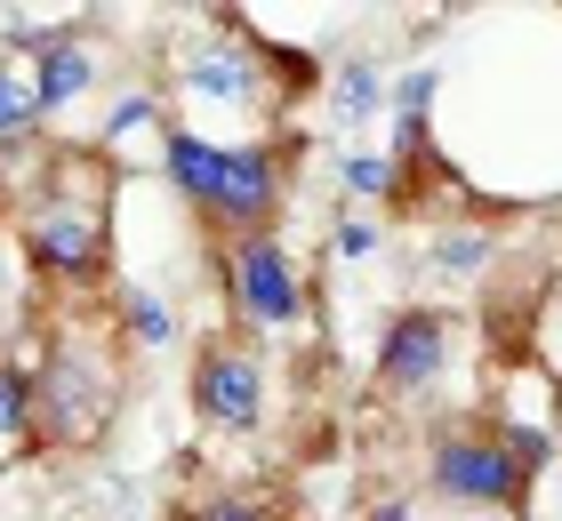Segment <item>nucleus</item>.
I'll return each instance as SVG.
<instances>
[{
    "mask_svg": "<svg viewBox=\"0 0 562 521\" xmlns=\"http://www.w3.org/2000/svg\"><path fill=\"white\" fill-rule=\"evenodd\" d=\"M217 281H225V305H234L241 329H305L314 321V273L297 265V249L281 233H241L225 241L217 257Z\"/></svg>",
    "mask_w": 562,
    "mask_h": 521,
    "instance_id": "nucleus-5",
    "label": "nucleus"
},
{
    "mask_svg": "<svg viewBox=\"0 0 562 521\" xmlns=\"http://www.w3.org/2000/svg\"><path fill=\"white\" fill-rule=\"evenodd\" d=\"M329 97H338V113H346V121H362L370 104H378V72H370L362 57H353V65L338 72V89H329Z\"/></svg>",
    "mask_w": 562,
    "mask_h": 521,
    "instance_id": "nucleus-14",
    "label": "nucleus"
},
{
    "mask_svg": "<svg viewBox=\"0 0 562 521\" xmlns=\"http://www.w3.org/2000/svg\"><path fill=\"white\" fill-rule=\"evenodd\" d=\"M113 208H121V177L97 161V145L48 137L41 185L9 208L16 217V265L41 273L65 297L113 290Z\"/></svg>",
    "mask_w": 562,
    "mask_h": 521,
    "instance_id": "nucleus-1",
    "label": "nucleus"
},
{
    "mask_svg": "<svg viewBox=\"0 0 562 521\" xmlns=\"http://www.w3.org/2000/svg\"><path fill=\"white\" fill-rule=\"evenodd\" d=\"M426 489L450 506H482V513H522L530 474L515 465V450L498 441L491 417H450L426 441Z\"/></svg>",
    "mask_w": 562,
    "mask_h": 521,
    "instance_id": "nucleus-4",
    "label": "nucleus"
},
{
    "mask_svg": "<svg viewBox=\"0 0 562 521\" xmlns=\"http://www.w3.org/2000/svg\"><path fill=\"white\" fill-rule=\"evenodd\" d=\"M113 305H121V329H130V346H169L177 337V313L145 290V281H113Z\"/></svg>",
    "mask_w": 562,
    "mask_h": 521,
    "instance_id": "nucleus-9",
    "label": "nucleus"
},
{
    "mask_svg": "<svg viewBox=\"0 0 562 521\" xmlns=\"http://www.w3.org/2000/svg\"><path fill=\"white\" fill-rule=\"evenodd\" d=\"M161 177L177 185V201H186L201 225L225 233V241H241V233H281L290 161H281V145H266V137L210 145V137H186V128H177Z\"/></svg>",
    "mask_w": 562,
    "mask_h": 521,
    "instance_id": "nucleus-2",
    "label": "nucleus"
},
{
    "mask_svg": "<svg viewBox=\"0 0 562 521\" xmlns=\"http://www.w3.org/2000/svg\"><path fill=\"white\" fill-rule=\"evenodd\" d=\"M370 249H378V225L370 217H353V225L329 233V257H370Z\"/></svg>",
    "mask_w": 562,
    "mask_h": 521,
    "instance_id": "nucleus-15",
    "label": "nucleus"
},
{
    "mask_svg": "<svg viewBox=\"0 0 562 521\" xmlns=\"http://www.w3.org/2000/svg\"><path fill=\"white\" fill-rule=\"evenodd\" d=\"M186 385H193V417L210 433H258L266 426V353L249 337H201Z\"/></svg>",
    "mask_w": 562,
    "mask_h": 521,
    "instance_id": "nucleus-6",
    "label": "nucleus"
},
{
    "mask_svg": "<svg viewBox=\"0 0 562 521\" xmlns=\"http://www.w3.org/2000/svg\"><path fill=\"white\" fill-rule=\"evenodd\" d=\"M186 521H281V498H266V489H217V498L193 506Z\"/></svg>",
    "mask_w": 562,
    "mask_h": 521,
    "instance_id": "nucleus-11",
    "label": "nucleus"
},
{
    "mask_svg": "<svg viewBox=\"0 0 562 521\" xmlns=\"http://www.w3.org/2000/svg\"><path fill=\"white\" fill-rule=\"evenodd\" d=\"M370 521H411V498H378V506H370Z\"/></svg>",
    "mask_w": 562,
    "mask_h": 521,
    "instance_id": "nucleus-16",
    "label": "nucleus"
},
{
    "mask_svg": "<svg viewBox=\"0 0 562 521\" xmlns=\"http://www.w3.org/2000/svg\"><path fill=\"white\" fill-rule=\"evenodd\" d=\"M113 409H121V353L81 337V329H65L41 353V377H33L41 450H97L113 433Z\"/></svg>",
    "mask_w": 562,
    "mask_h": 521,
    "instance_id": "nucleus-3",
    "label": "nucleus"
},
{
    "mask_svg": "<svg viewBox=\"0 0 562 521\" xmlns=\"http://www.w3.org/2000/svg\"><path fill=\"white\" fill-rule=\"evenodd\" d=\"M530 346H539L530 361H539V370L562 385V281H554V290H547V305H539V329H530Z\"/></svg>",
    "mask_w": 562,
    "mask_h": 521,
    "instance_id": "nucleus-13",
    "label": "nucleus"
},
{
    "mask_svg": "<svg viewBox=\"0 0 562 521\" xmlns=\"http://www.w3.org/2000/svg\"><path fill=\"white\" fill-rule=\"evenodd\" d=\"M450 337L458 329H450L442 305H402L386 321V337H378V394H394V401L434 394L450 370Z\"/></svg>",
    "mask_w": 562,
    "mask_h": 521,
    "instance_id": "nucleus-7",
    "label": "nucleus"
},
{
    "mask_svg": "<svg viewBox=\"0 0 562 521\" xmlns=\"http://www.w3.org/2000/svg\"><path fill=\"white\" fill-rule=\"evenodd\" d=\"M338 185L370 193V201H394V161H378V152H338Z\"/></svg>",
    "mask_w": 562,
    "mask_h": 521,
    "instance_id": "nucleus-12",
    "label": "nucleus"
},
{
    "mask_svg": "<svg viewBox=\"0 0 562 521\" xmlns=\"http://www.w3.org/2000/svg\"><path fill=\"white\" fill-rule=\"evenodd\" d=\"M426 257H434V273H482V265H491V233H482V225H450Z\"/></svg>",
    "mask_w": 562,
    "mask_h": 521,
    "instance_id": "nucleus-10",
    "label": "nucleus"
},
{
    "mask_svg": "<svg viewBox=\"0 0 562 521\" xmlns=\"http://www.w3.org/2000/svg\"><path fill=\"white\" fill-rule=\"evenodd\" d=\"M41 433H33V370L16 353H0V465L33 457Z\"/></svg>",
    "mask_w": 562,
    "mask_h": 521,
    "instance_id": "nucleus-8",
    "label": "nucleus"
}]
</instances>
